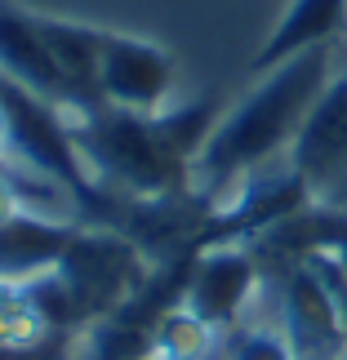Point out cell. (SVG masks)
Listing matches in <instances>:
<instances>
[{"mask_svg":"<svg viewBox=\"0 0 347 360\" xmlns=\"http://www.w3.org/2000/svg\"><path fill=\"white\" fill-rule=\"evenodd\" d=\"M289 169L308 183L312 196L329 191L347 174V72L329 80L308 112L294 147H289Z\"/></svg>","mask_w":347,"mask_h":360,"instance_id":"6","label":"cell"},{"mask_svg":"<svg viewBox=\"0 0 347 360\" xmlns=\"http://www.w3.org/2000/svg\"><path fill=\"white\" fill-rule=\"evenodd\" d=\"M9 151V116H5V103H0V156Z\"/></svg>","mask_w":347,"mask_h":360,"instance_id":"12","label":"cell"},{"mask_svg":"<svg viewBox=\"0 0 347 360\" xmlns=\"http://www.w3.org/2000/svg\"><path fill=\"white\" fill-rule=\"evenodd\" d=\"M99 85H103V103L107 107L156 116V112L170 107V94H174V58H170L165 45H156V40L107 32Z\"/></svg>","mask_w":347,"mask_h":360,"instance_id":"4","label":"cell"},{"mask_svg":"<svg viewBox=\"0 0 347 360\" xmlns=\"http://www.w3.org/2000/svg\"><path fill=\"white\" fill-rule=\"evenodd\" d=\"M347 27V0H289V9L281 13V22L267 32V40L258 45L249 72L263 76L272 67H281L289 58L321 45H334Z\"/></svg>","mask_w":347,"mask_h":360,"instance_id":"9","label":"cell"},{"mask_svg":"<svg viewBox=\"0 0 347 360\" xmlns=\"http://www.w3.org/2000/svg\"><path fill=\"white\" fill-rule=\"evenodd\" d=\"M72 134L94 183H112L134 200H170L191 191V160L165 138L156 116L94 107L72 116Z\"/></svg>","mask_w":347,"mask_h":360,"instance_id":"2","label":"cell"},{"mask_svg":"<svg viewBox=\"0 0 347 360\" xmlns=\"http://www.w3.org/2000/svg\"><path fill=\"white\" fill-rule=\"evenodd\" d=\"M281 334L298 360H347V307L321 262L289 271L281 294Z\"/></svg>","mask_w":347,"mask_h":360,"instance_id":"3","label":"cell"},{"mask_svg":"<svg viewBox=\"0 0 347 360\" xmlns=\"http://www.w3.org/2000/svg\"><path fill=\"white\" fill-rule=\"evenodd\" d=\"M0 80H13L27 94L72 112L67 85H63L58 67H53L45 32H40V13L9 5V0H0Z\"/></svg>","mask_w":347,"mask_h":360,"instance_id":"7","label":"cell"},{"mask_svg":"<svg viewBox=\"0 0 347 360\" xmlns=\"http://www.w3.org/2000/svg\"><path fill=\"white\" fill-rule=\"evenodd\" d=\"M76 236V223H53L40 214H13L0 223V285H32L45 271L58 267L67 245Z\"/></svg>","mask_w":347,"mask_h":360,"instance_id":"10","label":"cell"},{"mask_svg":"<svg viewBox=\"0 0 347 360\" xmlns=\"http://www.w3.org/2000/svg\"><path fill=\"white\" fill-rule=\"evenodd\" d=\"M329 80H334V45L308 49L263 72L258 85L218 116L210 143L201 147L196 165H191V191L218 196L236 178L267 165L276 151H289Z\"/></svg>","mask_w":347,"mask_h":360,"instance_id":"1","label":"cell"},{"mask_svg":"<svg viewBox=\"0 0 347 360\" xmlns=\"http://www.w3.org/2000/svg\"><path fill=\"white\" fill-rule=\"evenodd\" d=\"M40 32H45V45L53 53V67H58V76H63V85H67V98H72V112H67V116L107 107L103 103V85H99L107 32L85 27V22H72V18H45V13H40Z\"/></svg>","mask_w":347,"mask_h":360,"instance_id":"8","label":"cell"},{"mask_svg":"<svg viewBox=\"0 0 347 360\" xmlns=\"http://www.w3.org/2000/svg\"><path fill=\"white\" fill-rule=\"evenodd\" d=\"M214 347H218V329L205 325L183 302H174L151 325V360H205Z\"/></svg>","mask_w":347,"mask_h":360,"instance_id":"11","label":"cell"},{"mask_svg":"<svg viewBox=\"0 0 347 360\" xmlns=\"http://www.w3.org/2000/svg\"><path fill=\"white\" fill-rule=\"evenodd\" d=\"M258 289V262L241 245H210L205 254L191 258L187 285H183V307L196 311L205 325L218 334L241 325L245 307L254 302Z\"/></svg>","mask_w":347,"mask_h":360,"instance_id":"5","label":"cell"}]
</instances>
